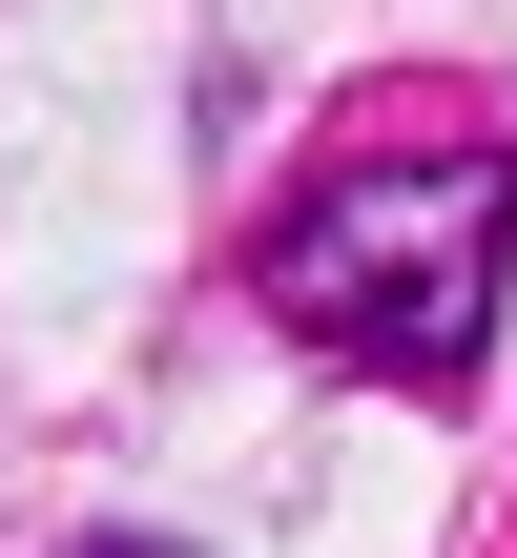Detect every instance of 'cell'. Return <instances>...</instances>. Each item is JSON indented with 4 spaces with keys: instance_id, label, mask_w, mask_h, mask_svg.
Segmentation results:
<instances>
[{
    "instance_id": "obj_1",
    "label": "cell",
    "mask_w": 517,
    "mask_h": 558,
    "mask_svg": "<svg viewBox=\"0 0 517 558\" xmlns=\"http://www.w3.org/2000/svg\"><path fill=\"white\" fill-rule=\"evenodd\" d=\"M497 290H517V166L456 145V166H332L290 228H269V311L394 393H456L497 352Z\"/></svg>"
},
{
    "instance_id": "obj_2",
    "label": "cell",
    "mask_w": 517,
    "mask_h": 558,
    "mask_svg": "<svg viewBox=\"0 0 517 558\" xmlns=\"http://www.w3.org/2000/svg\"><path fill=\"white\" fill-rule=\"evenodd\" d=\"M83 558H166V538H83Z\"/></svg>"
}]
</instances>
